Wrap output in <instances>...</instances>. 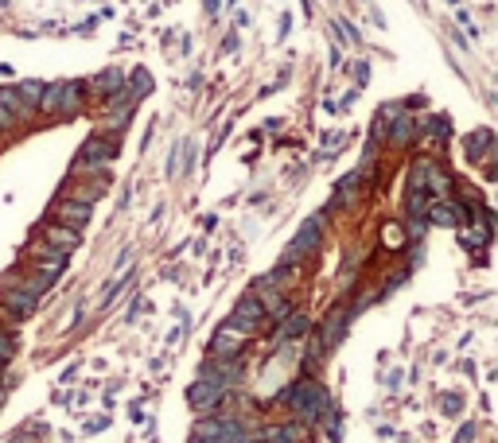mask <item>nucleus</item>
<instances>
[{
    "label": "nucleus",
    "instance_id": "obj_1",
    "mask_svg": "<svg viewBox=\"0 0 498 443\" xmlns=\"http://www.w3.org/2000/svg\"><path fill=\"white\" fill-rule=\"evenodd\" d=\"M82 98H86L82 82H51V86H43L35 113H47V117H74L78 109H82Z\"/></svg>",
    "mask_w": 498,
    "mask_h": 443
},
{
    "label": "nucleus",
    "instance_id": "obj_2",
    "mask_svg": "<svg viewBox=\"0 0 498 443\" xmlns=\"http://www.w3.org/2000/svg\"><path fill=\"white\" fill-rule=\"evenodd\" d=\"M284 404L296 412L300 424H308V420H323V412H331L327 393H323L320 381H296L292 389H284Z\"/></svg>",
    "mask_w": 498,
    "mask_h": 443
},
{
    "label": "nucleus",
    "instance_id": "obj_3",
    "mask_svg": "<svg viewBox=\"0 0 498 443\" xmlns=\"http://www.w3.org/2000/svg\"><path fill=\"white\" fill-rule=\"evenodd\" d=\"M43 288H47V280H8V284L0 288V308L8 311V315H32L35 303H39Z\"/></svg>",
    "mask_w": 498,
    "mask_h": 443
},
{
    "label": "nucleus",
    "instance_id": "obj_4",
    "mask_svg": "<svg viewBox=\"0 0 498 443\" xmlns=\"http://www.w3.org/2000/svg\"><path fill=\"white\" fill-rule=\"evenodd\" d=\"M113 156H117V136H90L78 152V171H105Z\"/></svg>",
    "mask_w": 498,
    "mask_h": 443
},
{
    "label": "nucleus",
    "instance_id": "obj_5",
    "mask_svg": "<svg viewBox=\"0 0 498 443\" xmlns=\"http://www.w3.org/2000/svg\"><path fill=\"white\" fill-rule=\"evenodd\" d=\"M320 234H323V226H320V218H312V222H304V226H300V234L292 237V242H288V249H284V265H300V260L308 257V253L315 249V245H320Z\"/></svg>",
    "mask_w": 498,
    "mask_h": 443
},
{
    "label": "nucleus",
    "instance_id": "obj_6",
    "mask_svg": "<svg viewBox=\"0 0 498 443\" xmlns=\"http://www.w3.org/2000/svg\"><path fill=\"white\" fill-rule=\"evenodd\" d=\"M226 323H230V326H237L242 335H257V331L265 326V308L257 303V296H245V300L234 308V315H230Z\"/></svg>",
    "mask_w": 498,
    "mask_h": 443
},
{
    "label": "nucleus",
    "instance_id": "obj_7",
    "mask_svg": "<svg viewBox=\"0 0 498 443\" xmlns=\"http://www.w3.org/2000/svg\"><path fill=\"white\" fill-rule=\"evenodd\" d=\"M222 397H226V389H222V385H214V381H203V377H199V381H195L191 389H187V401H191L199 412H211V409H218V404H222Z\"/></svg>",
    "mask_w": 498,
    "mask_h": 443
},
{
    "label": "nucleus",
    "instance_id": "obj_8",
    "mask_svg": "<svg viewBox=\"0 0 498 443\" xmlns=\"http://www.w3.org/2000/svg\"><path fill=\"white\" fill-rule=\"evenodd\" d=\"M245 338H249V335H242L237 326L222 323V331L214 335V343H211V354H214V358H226V362H234V358H237V350L245 346Z\"/></svg>",
    "mask_w": 498,
    "mask_h": 443
},
{
    "label": "nucleus",
    "instance_id": "obj_9",
    "mask_svg": "<svg viewBox=\"0 0 498 443\" xmlns=\"http://www.w3.org/2000/svg\"><path fill=\"white\" fill-rule=\"evenodd\" d=\"M63 268H67V253L63 249H51V245H47V249L35 257V272H39V280H47V284H51Z\"/></svg>",
    "mask_w": 498,
    "mask_h": 443
},
{
    "label": "nucleus",
    "instance_id": "obj_10",
    "mask_svg": "<svg viewBox=\"0 0 498 443\" xmlns=\"http://www.w3.org/2000/svg\"><path fill=\"white\" fill-rule=\"evenodd\" d=\"M43 237H47L51 249H63V253L78 249V230H70V226H55V222H47V226H43Z\"/></svg>",
    "mask_w": 498,
    "mask_h": 443
},
{
    "label": "nucleus",
    "instance_id": "obj_11",
    "mask_svg": "<svg viewBox=\"0 0 498 443\" xmlns=\"http://www.w3.org/2000/svg\"><path fill=\"white\" fill-rule=\"evenodd\" d=\"M389 121H393V125H389V144H397V148H401V144H409V140H413L417 125H413V117H409V113L393 109V113H389Z\"/></svg>",
    "mask_w": 498,
    "mask_h": 443
},
{
    "label": "nucleus",
    "instance_id": "obj_12",
    "mask_svg": "<svg viewBox=\"0 0 498 443\" xmlns=\"http://www.w3.org/2000/svg\"><path fill=\"white\" fill-rule=\"evenodd\" d=\"M428 218L436 222V226H459L464 222V206H456V202H447V199H440V202H432V210H428Z\"/></svg>",
    "mask_w": 498,
    "mask_h": 443
},
{
    "label": "nucleus",
    "instance_id": "obj_13",
    "mask_svg": "<svg viewBox=\"0 0 498 443\" xmlns=\"http://www.w3.org/2000/svg\"><path fill=\"white\" fill-rule=\"evenodd\" d=\"M102 191H105V183L102 179H98V183H93V179H78V183H70L67 187V199H74V202H98L102 199Z\"/></svg>",
    "mask_w": 498,
    "mask_h": 443
},
{
    "label": "nucleus",
    "instance_id": "obj_14",
    "mask_svg": "<svg viewBox=\"0 0 498 443\" xmlns=\"http://www.w3.org/2000/svg\"><path fill=\"white\" fill-rule=\"evenodd\" d=\"M55 214L63 218V222H86V218L93 214L90 202H74V199H59L55 202Z\"/></svg>",
    "mask_w": 498,
    "mask_h": 443
},
{
    "label": "nucleus",
    "instance_id": "obj_15",
    "mask_svg": "<svg viewBox=\"0 0 498 443\" xmlns=\"http://www.w3.org/2000/svg\"><path fill=\"white\" fill-rule=\"evenodd\" d=\"M261 443H304V424H280V428H269Z\"/></svg>",
    "mask_w": 498,
    "mask_h": 443
},
{
    "label": "nucleus",
    "instance_id": "obj_16",
    "mask_svg": "<svg viewBox=\"0 0 498 443\" xmlns=\"http://www.w3.org/2000/svg\"><path fill=\"white\" fill-rule=\"evenodd\" d=\"M308 326H312V323H308V315H300V311H288L284 323H280V331H277V343H288V338L304 335Z\"/></svg>",
    "mask_w": 498,
    "mask_h": 443
},
{
    "label": "nucleus",
    "instance_id": "obj_17",
    "mask_svg": "<svg viewBox=\"0 0 498 443\" xmlns=\"http://www.w3.org/2000/svg\"><path fill=\"white\" fill-rule=\"evenodd\" d=\"M121 86H125V70H105L102 78H93V90L105 93V98H110V93H117Z\"/></svg>",
    "mask_w": 498,
    "mask_h": 443
},
{
    "label": "nucleus",
    "instance_id": "obj_18",
    "mask_svg": "<svg viewBox=\"0 0 498 443\" xmlns=\"http://www.w3.org/2000/svg\"><path fill=\"white\" fill-rule=\"evenodd\" d=\"M487 237H490V226H487V218H483L479 226L464 230V245H471V249H479V245H487Z\"/></svg>",
    "mask_w": 498,
    "mask_h": 443
},
{
    "label": "nucleus",
    "instance_id": "obj_19",
    "mask_svg": "<svg viewBox=\"0 0 498 443\" xmlns=\"http://www.w3.org/2000/svg\"><path fill=\"white\" fill-rule=\"evenodd\" d=\"M346 326V315L343 311H331V319H327V326H323V346H331L339 338V331Z\"/></svg>",
    "mask_w": 498,
    "mask_h": 443
},
{
    "label": "nucleus",
    "instance_id": "obj_20",
    "mask_svg": "<svg viewBox=\"0 0 498 443\" xmlns=\"http://www.w3.org/2000/svg\"><path fill=\"white\" fill-rule=\"evenodd\" d=\"M464 148H467V156H483V152L490 148V133H487V128H479V133L464 144Z\"/></svg>",
    "mask_w": 498,
    "mask_h": 443
},
{
    "label": "nucleus",
    "instance_id": "obj_21",
    "mask_svg": "<svg viewBox=\"0 0 498 443\" xmlns=\"http://www.w3.org/2000/svg\"><path fill=\"white\" fill-rule=\"evenodd\" d=\"M16 93L27 101V105H39V93H43V82H20Z\"/></svg>",
    "mask_w": 498,
    "mask_h": 443
},
{
    "label": "nucleus",
    "instance_id": "obj_22",
    "mask_svg": "<svg viewBox=\"0 0 498 443\" xmlns=\"http://www.w3.org/2000/svg\"><path fill=\"white\" fill-rule=\"evenodd\" d=\"M12 346H16V343H12V335H8V331H0V362H12Z\"/></svg>",
    "mask_w": 498,
    "mask_h": 443
}]
</instances>
